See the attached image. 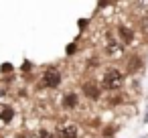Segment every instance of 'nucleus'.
<instances>
[{
    "label": "nucleus",
    "mask_w": 148,
    "mask_h": 138,
    "mask_svg": "<svg viewBox=\"0 0 148 138\" xmlns=\"http://www.w3.org/2000/svg\"><path fill=\"white\" fill-rule=\"evenodd\" d=\"M43 83H45L47 87H57V85L61 83V73H59L57 69H49V71H45V75H43Z\"/></svg>",
    "instance_id": "2"
},
{
    "label": "nucleus",
    "mask_w": 148,
    "mask_h": 138,
    "mask_svg": "<svg viewBox=\"0 0 148 138\" xmlns=\"http://www.w3.org/2000/svg\"><path fill=\"white\" fill-rule=\"evenodd\" d=\"M59 138H77V128L75 126H63V128H59Z\"/></svg>",
    "instance_id": "4"
},
{
    "label": "nucleus",
    "mask_w": 148,
    "mask_h": 138,
    "mask_svg": "<svg viewBox=\"0 0 148 138\" xmlns=\"http://www.w3.org/2000/svg\"><path fill=\"white\" fill-rule=\"evenodd\" d=\"M122 81H124V75H122V71L116 69V67H114V69H108L106 75H103V85H106L108 89H116V87H120Z\"/></svg>",
    "instance_id": "1"
},
{
    "label": "nucleus",
    "mask_w": 148,
    "mask_h": 138,
    "mask_svg": "<svg viewBox=\"0 0 148 138\" xmlns=\"http://www.w3.org/2000/svg\"><path fill=\"white\" fill-rule=\"evenodd\" d=\"M63 106L65 108H75L77 106V95L75 93H67V97L63 100Z\"/></svg>",
    "instance_id": "6"
},
{
    "label": "nucleus",
    "mask_w": 148,
    "mask_h": 138,
    "mask_svg": "<svg viewBox=\"0 0 148 138\" xmlns=\"http://www.w3.org/2000/svg\"><path fill=\"white\" fill-rule=\"evenodd\" d=\"M39 138H53V136H51L47 130H41V132H39Z\"/></svg>",
    "instance_id": "8"
},
{
    "label": "nucleus",
    "mask_w": 148,
    "mask_h": 138,
    "mask_svg": "<svg viewBox=\"0 0 148 138\" xmlns=\"http://www.w3.org/2000/svg\"><path fill=\"white\" fill-rule=\"evenodd\" d=\"M120 35H122L126 41H130V39H132V33H130V29H126V27H122V29H120Z\"/></svg>",
    "instance_id": "7"
},
{
    "label": "nucleus",
    "mask_w": 148,
    "mask_h": 138,
    "mask_svg": "<svg viewBox=\"0 0 148 138\" xmlns=\"http://www.w3.org/2000/svg\"><path fill=\"white\" fill-rule=\"evenodd\" d=\"M83 93H85L89 100H97V97H99V87L95 85V81H85V83H83Z\"/></svg>",
    "instance_id": "3"
},
{
    "label": "nucleus",
    "mask_w": 148,
    "mask_h": 138,
    "mask_svg": "<svg viewBox=\"0 0 148 138\" xmlns=\"http://www.w3.org/2000/svg\"><path fill=\"white\" fill-rule=\"evenodd\" d=\"M12 116H14V110L10 106H0V118H2L4 122H10Z\"/></svg>",
    "instance_id": "5"
}]
</instances>
